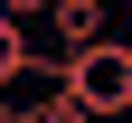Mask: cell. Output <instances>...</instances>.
Returning <instances> with one entry per match:
<instances>
[{
  "instance_id": "cell-1",
  "label": "cell",
  "mask_w": 132,
  "mask_h": 123,
  "mask_svg": "<svg viewBox=\"0 0 132 123\" xmlns=\"http://www.w3.org/2000/svg\"><path fill=\"white\" fill-rule=\"evenodd\" d=\"M57 66H66V95L85 104L94 123H132V47L123 38L85 47V57H57Z\"/></svg>"
},
{
  "instance_id": "cell-2",
  "label": "cell",
  "mask_w": 132,
  "mask_h": 123,
  "mask_svg": "<svg viewBox=\"0 0 132 123\" xmlns=\"http://www.w3.org/2000/svg\"><path fill=\"white\" fill-rule=\"evenodd\" d=\"M47 28H57V57H85L113 38V10L104 0H47Z\"/></svg>"
},
{
  "instance_id": "cell-3",
  "label": "cell",
  "mask_w": 132,
  "mask_h": 123,
  "mask_svg": "<svg viewBox=\"0 0 132 123\" xmlns=\"http://www.w3.org/2000/svg\"><path fill=\"white\" fill-rule=\"evenodd\" d=\"M28 57H38V47H28V28H10V19H0V85L19 76V66H28Z\"/></svg>"
},
{
  "instance_id": "cell-4",
  "label": "cell",
  "mask_w": 132,
  "mask_h": 123,
  "mask_svg": "<svg viewBox=\"0 0 132 123\" xmlns=\"http://www.w3.org/2000/svg\"><path fill=\"white\" fill-rule=\"evenodd\" d=\"M0 19H10V28H28V19H47V0H0Z\"/></svg>"
},
{
  "instance_id": "cell-5",
  "label": "cell",
  "mask_w": 132,
  "mask_h": 123,
  "mask_svg": "<svg viewBox=\"0 0 132 123\" xmlns=\"http://www.w3.org/2000/svg\"><path fill=\"white\" fill-rule=\"evenodd\" d=\"M123 47H132V38H123Z\"/></svg>"
}]
</instances>
